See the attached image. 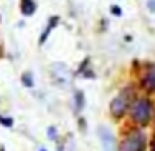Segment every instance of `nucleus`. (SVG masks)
I'll return each mask as SVG.
<instances>
[{"mask_svg":"<svg viewBox=\"0 0 155 151\" xmlns=\"http://www.w3.org/2000/svg\"><path fill=\"white\" fill-rule=\"evenodd\" d=\"M48 73L50 78L58 88H67L72 83V71L65 63H52L48 67Z\"/></svg>","mask_w":155,"mask_h":151,"instance_id":"f257e3e1","label":"nucleus"},{"mask_svg":"<svg viewBox=\"0 0 155 151\" xmlns=\"http://www.w3.org/2000/svg\"><path fill=\"white\" fill-rule=\"evenodd\" d=\"M152 113H153L152 103L147 98H140V100H137L134 103L130 115H132V118H134V121H137L138 124H147L148 120L152 118Z\"/></svg>","mask_w":155,"mask_h":151,"instance_id":"f03ea898","label":"nucleus"},{"mask_svg":"<svg viewBox=\"0 0 155 151\" xmlns=\"http://www.w3.org/2000/svg\"><path fill=\"white\" fill-rule=\"evenodd\" d=\"M143 144H145V134L142 131H134L120 143L118 149L120 151H143Z\"/></svg>","mask_w":155,"mask_h":151,"instance_id":"7ed1b4c3","label":"nucleus"},{"mask_svg":"<svg viewBox=\"0 0 155 151\" xmlns=\"http://www.w3.org/2000/svg\"><path fill=\"white\" fill-rule=\"evenodd\" d=\"M130 91L125 90L122 91L120 95H118L117 98H114L110 103V111L114 116H122V115L125 113V110L128 108V103H130Z\"/></svg>","mask_w":155,"mask_h":151,"instance_id":"20e7f679","label":"nucleus"},{"mask_svg":"<svg viewBox=\"0 0 155 151\" xmlns=\"http://www.w3.org/2000/svg\"><path fill=\"white\" fill-rule=\"evenodd\" d=\"M143 85L147 90H155V67H150L143 77Z\"/></svg>","mask_w":155,"mask_h":151,"instance_id":"39448f33","label":"nucleus"},{"mask_svg":"<svg viewBox=\"0 0 155 151\" xmlns=\"http://www.w3.org/2000/svg\"><path fill=\"white\" fill-rule=\"evenodd\" d=\"M35 8H37V5H35L34 0H22L20 2V10H22V14L27 15V17L28 15H34Z\"/></svg>","mask_w":155,"mask_h":151,"instance_id":"423d86ee","label":"nucleus"},{"mask_svg":"<svg viewBox=\"0 0 155 151\" xmlns=\"http://www.w3.org/2000/svg\"><path fill=\"white\" fill-rule=\"evenodd\" d=\"M98 134H100V138H102V141H104V144L110 146V144L114 143V134H112V133H110V131H108L105 126L98 128Z\"/></svg>","mask_w":155,"mask_h":151,"instance_id":"0eeeda50","label":"nucleus"},{"mask_svg":"<svg viewBox=\"0 0 155 151\" xmlns=\"http://www.w3.org/2000/svg\"><path fill=\"white\" fill-rule=\"evenodd\" d=\"M57 24H58V17H52V18H50V22H48V25H47V28H45L44 33H42L40 40H38V42H40V45L44 43L45 40H47V37H48V33H50V30H52L54 27H57Z\"/></svg>","mask_w":155,"mask_h":151,"instance_id":"6e6552de","label":"nucleus"},{"mask_svg":"<svg viewBox=\"0 0 155 151\" xmlns=\"http://www.w3.org/2000/svg\"><path fill=\"white\" fill-rule=\"evenodd\" d=\"M22 81H24V85H25V87H28V88L34 87V77H32L30 71H25V73L22 75Z\"/></svg>","mask_w":155,"mask_h":151,"instance_id":"1a4fd4ad","label":"nucleus"},{"mask_svg":"<svg viewBox=\"0 0 155 151\" xmlns=\"http://www.w3.org/2000/svg\"><path fill=\"white\" fill-rule=\"evenodd\" d=\"M0 123H4V124H5V126H7V128H10L14 121H12L10 118H4V116H0Z\"/></svg>","mask_w":155,"mask_h":151,"instance_id":"9d476101","label":"nucleus"},{"mask_svg":"<svg viewBox=\"0 0 155 151\" xmlns=\"http://www.w3.org/2000/svg\"><path fill=\"white\" fill-rule=\"evenodd\" d=\"M77 103H78V110H80V106H84V95H82L80 93V91H78V93H77Z\"/></svg>","mask_w":155,"mask_h":151,"instance_id":"9b49d317","label":"nucleus"},{"mask_svg":"<svg viewBox=\"0 0 155 151\" xmlns=\"http://www.w3.org/2000/svg\"><path fill=\"white\" fill-rule=\"evenodd\" d=\"M48 136H50V140H55V138H57V131H55L54 126L48 128Z\"/></svg>","mask_w":155,"mask_h":151,"instance_id":"f8f14e48","label":"nucleus"},{"mask_svg":"<svg viewBox=\"0 0 155 151\" xmlns=\"http://www.w3.org/2000/svg\"><path fill=\"white\" fill-rule=\"evenodd\" d=\"M148 10L155 12V0H148Z\"/></svg>","mask_w":155,"mask_h":151,"instance_id":"ddd939ff","label":"nucleus"},{"mask_svg":"<svg viewBox=\"0 0 155 151\" xmlns=\"http://www.w3.org/2000/svg\"><path fill=\"white\" fill-rule=\"evenodd\" d=\"M112 14L114 15H122V12H120V8H118L117 5H114V7H112Z\"/></svg>","mask_w":155,"mask_h":151,"instance_id":"4468645a","label":"nucleus"},{"mask_svg":"<svg viewBox=\"0 0 155 151\" xmlns=\"http://www.w3.org/2000/svg\"><path fill=\"white\" fill-rule=\"evenodd\" d=\"M152 151H155V136H153V140H152Z\"/></svg>","mask_w":155,"mask_h":151,"instance_id":"2eb2a0df","label":"nucleus"},{"mask_svg":"<svg viewBox=\"0 0 155 151\" xmlns=\"http://www.w3.org/2000/svg\"><path fill=\"white\" fill-rule=\"evenodd\" d=\"M0 151H5V148H4V146H2V144H0Z\"/></svg>","mask_w":155,"mask_h":151,"instance_id":"dca6fc26","label":"nucleus"},{"mask_svg":"<svg viewBox=\"0 0 155 151\" xmlns=\"http://www.w3.org/2000/svg\"><path fill=\"white\" fill-rule=\"evenodd\" d=\"M38 151H47V149H45V148H40V149H38Z\"/></svg>","mask_w":155,"mask_h":151,"instance_id":"f3484780","label":"nucleus"}]
</instances>
